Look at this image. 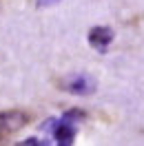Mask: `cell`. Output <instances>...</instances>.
I'll list each match as a JSON object with an SVG mask.
<instances>
[{
	"label": "cell",
	"mask_w": 144,
	"mask_h": 146,
	"mask_svg": "<svg viewBox=\"0 0 144 146\" xmlns=\"http://www.w3.org/2000/svg\"><path fill=\"white\" fill-rule=\"evenodd\" d=\"M31 119H33V113H31V111H25V109L0 111V139L22 131L27 124H31Z\"/></svg>",
	"instance_id": "obj_1"
},
{
	"label": "cell",
	"mask_w": 144,
	"mask_h": 146,
	"mask_svg": "<svg viewBox=\"0 0 144 146\" xmlns=\"http://www.w3.org/2000/svg\"><path fill=\"white\" fill-rule=\"evenodd\" d=\"M49 126L53 128L51 133L55 135V142H58V144H71L73 142V137H75V126L71 124V119L62 117L60 122H58V119H51Z\"/></svg>",
	"instance_id": "obj_3"
},
{
	"label": "cell",
	"mask_w": 144,
	"mask_h": 146,
	"mask_svg": "<svg viewBox=\"0 0 144 146\" xmlns=\"http://www.w3.org/2000/svg\"><path fill=\"white\" fill-rule=\"evenodd\" d=\"M55 86L60 91L73 93V95H91L95 93L98 84L91 75H84V73H75V75H64V78H55Z\"/></svg>",
	"instance_id": "obj_2"
},
{
	"label": "cell",
	"mask_w": 144,
	"mask_h": 146,
	"mask_svg": "<svg viewBox=\"0 0 144 146\" xmlns=\"http://www.w3.org/2000/svg\"><path fill=\"white\" fill-rule=\"evenodd\" d=\"M47 2H49V5H51V2H55V0H38V5H40V7H45Z\"/></svg>",
	"instance_id": "obj_5"
},
{
	"label": "cell",
	"mask_w": 144,
	"mask_h": 146,
	"mask_svg": "<svg viewBox=\"0 0 144 146\" xmlns=\"http://www.w3.org/2000/svg\"><path fill=\"white\" fill-rule=\"evenodd\" d=\"M113 29L109 27H93L89 31V44L93 46V49H98V51H102V49H107L111 42H113Z\"/></svg>",
	"instance_id": "obj_4"
}]
</instances>
